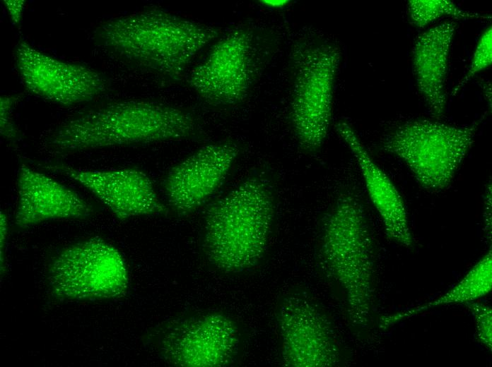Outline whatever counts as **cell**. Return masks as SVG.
Instances as JSON below:
<instances>
[{"label": "cell", "instance_id": "e0dca14e", "mask_svg": "<svg viewBox=\"0 0 492 367\" xmlns=\"http://www.w3.org/2000/svg\"><path fill=\"white\" fill-rule=\"evenodd\" d=\"M492 289V252L490 250L455 286L434 300L385 315L380 326L386 329L397 323L446 305L467 303L486 296Z\"/></svg>", "mask_w": 492, "mask_h": 367}, {"label": "cell", "instance_id": "3957f363", "mask_svg": "<svg viewBox=\"0 0 492 367\" xmlns=\"http://www.w3.org/2000/svg\"><path fill=\"white\" fill-rule=\"evenodd\" d=\"M274 214L271 186L257 176L212 203L204 215L203 250L208 260L227 273L256 266L265 253Z\"/></svg>", "mask_w": 492, "mask_h": 367}, {"label": "cell", "instance_id": "ba28073f", "mask_svg": "<svg viewBox=\"0 0 492 367\" xmlns=\"http://www.w3.org/2000/svg\"><path fill=\"white\" fill-rule=\"evenodd\" d=\"M149 337L163 359L184 367L225 366L233 358L238 343L234 323L218 313L169 321Z\"/></svg>", "mask_w": 492, "mask_h": 367}, {"label": "cell", "instance_id": "2e32d148", "mask_svg": "<svg viewBox=\"0 0 492 367\" xmlns=\"http://www.w3.org/2000/svg\"><path fill=\"white\" fill-rule=\"evenodd\" d=\"M456 28L453 21L431 28L417 36L412 49V66L417 88L436 119L441 118L445 110L446 78Z\"/></svg>", "mask_w": 492, "mask_h": 367}, {"label": "cell", "instance_id": "cb8c5ba5", "mask_svg": "<svg viewBox=\"0 0 492 367\" xmlns=\"http://www.w3.org/2000/svg\"><path fill=\"white\" fill-rule=\"evenodd\" d=\"M2 2L9 15L11 20L13 24L18 25L21 21L25 9V1L6 0Z\"/></svg>", "mask_w": 492, "mask_h": 367}, {"label": "cell", "instance_id": "9c48e42d", "mask_svg": "<svg viewBox=\"0 0 492 367\" xmlns=\"http://www.w3.org/2000/svg\"><path fill=\"white\" fill-rule=\"evenodd\" d=\"M15 59L25 88L59 105L69 107L92 101L107 88L106 79L98 71L53 57L25 41L16 47Z\"/></svg>", "mask_w": 492, "mask_h": 367}, {"label": "cell", "instance_id": "8992f818", "mask_svg": "<svg viewBox=\"0 0 492 367\" xmlns=\"http://www.w3.org/2000/svg\"><path fill=\"white\" fill-rule=\"evenodd\" d=\"M47 280L54 298L96 300L121 297L129 285L119 251L99 236L68 246L52 258Z\"/></svg>", "mask_w": 492, "mask_h": 367}, {"label": "cell", "instance_id": "6da1fadb", "mask_svg": "<svg viewBox=\"0 0 492 367\" xmlns=\"http://www.w3.org/2000/svg\"><path fill=\"white\" fill-rule=\"evenodd\" d=\"M195 119L180 109L144 100L96 104L62 121L44 141L55 156L78 152L189 138Z\"/></svg>", "mask_w": 492, "mask_h": 367}, {"label": "cell", "instance_id": "9a60e30c", "mask_svg": "<svg viewBox=\"0 0 492 367\" xmlns=\"http://www.w3.org/2000/svg\"><path fill=\"white\" fill-rule=\"evenodd\" d=\"M335 128L360 168L368 196L380 215L387 236L404 247H411L413 238L406 210L394 183L373 161L348 123L339 121Z\"/></svg>", "mask_w": 492, "mask_h": 367}, {"label": "cell", "instance_id": "4fadbf2b", "mask_svg": "<svg viewBox=\"0 0 492 367\" xmlns=\"http://www.w3.org/2000/svg\"><path fill=\"white\" fill-rule=\"evenodd\" d=\"M238 154L234 143H213L174 166L163 181L169 207L186 215L203 205L223 184Z\"/></svg>", "mask_w": 492, "mask_h": 367}, {"label": "cell", "instance_id": "d6986e66", "mask_svg": "<svg viewBox=\"0 0 492 367\" xmlns=\"http://www.w3.org/2000/svg\"><path fill=\"white\" fill-rule=\"evenodd\" d=\"M492 63V29L491 26L484 30L480 37L469 67L453 88L451 95H456L459 90L479 72L489 67Z\"/></svg>", "mask_w": 492, "mask_h": 367}, {"label": "cell", "instance_id": "8fae6325", "mask_svg": "<svg viewBox=\"0 0 492 367\" xmlns=\"http://www.w3.org/2000/svg\"><path fill=\"white\" fill-rule=\"evenodd\" d=\"M252 37L242 28L230 30L190 73L192 88L207 102L233 105L247 95L252 73Z\"/></svg>", "mask_w": 492, "mask_h": 367}, {"label": "cell", "instance_id": "30bf717a", "mask_svg": "<svg viewBox=\"0 0 492 367\" xmlns=\"http://www.w3.org/2000/svg\"><path fill=\"white\" fill-rule=\"evenodd\" d=\"M284 366L330 367L339 360L333 330L316 304L300 294L285 297L278 313Z\"/></svg>", "mask_w": 492, "mask_h": 367}, {"label": "cell", "instance_id": "d4e9b609", "mask_svg": "<svg viewBox=\"0 0 492 367\" xmlns=\"http://www.w3.org/2000/svg\"><path fill=\"white\" fill-rule=\"evenodd\" d=\"M264 5L272 8H281L287 5L290 1L286 0L261 1Z\"/></svg>", "mask_w": 492, "mask_h": 367}, {"label": "cell", "instance_id": "ac0fdd59", "mask_svg": "<svg viewBox=\"0 0 492 367\" xmlns=\"http://www.w3.org/2000/svg\"><path fill=\"white\" fill-rule=\"evenodd\" d=\"M407 12L411 23L419 28H423L443 16L464 19L491 18L462 10L452 1L446 0H411L407 4Z\"/></svg>", "mask_w": 492, "mask_h": 367}, {"label": "cell", "instance_id": "484cf974", "mask_svg": "<svg viewBox=\"0 0 492 367\" xmlns=\"http://www.w3.org/2000/svg\"><path fill=\"white\" fill-rule=\"evenodd\" d=\"M490 83L485 84L484 85V95L486 100L490 106V109H491V88Z\"/></svg>", "mask_w": 492, "mask_h": 367}, {"label": "cell", "instance_id": "ffe728a7", "mask_svg": "<svg viewBox=\"0 0 492 367\" xmlns=\"http://www.w3.org/2000/svg\"><path fill=\"white\" fill-rule=\"evenodd\" d=\"M465 305L473 315L479 342L491 351L492 348V310L491 307L476 301Z\"/></svg>", "mask_w": 492, "mask_h": 367}, {"label": "cell", "instance_id": "7402d4cb", "mask_svg": "<svg viewBox=\"0 0 492 367\" xmlns=\"http://www.w3.org/2000/svg\"><path fill=\"white\" fill-rule=\"evenodd\" d=\"M8 223L6 214L1 211L0 213V248H1V272L6 269V245L8 236Z\"/></svg>", "mask_w": 492, "mask_h": 367}, {"label": "cell", "instance_id": "52a82bcc", "mask_svg": "<svg viewBox=\"0 0 492 367\" xmlns=\"http://www.w3.org/2000/svg\"><path fill=\"white\" fill-rule=\"evenodd\" d=\"M341 55L330 44L307 46L295 55L291 118L296 139L307 151L319 150L328 134Z\"/></svg>", "mask_w": 492, "mask_h": 367}, {"label": "cell", "instance_id": "603a6c76", "mask_svg": "<svg viewBox=\"0 0 492 367\" xmlns=\"http://www.w3.org/2000/svg\"><path fill=\"white\" fill-rule=\"evenodd\" d=\"M491 183H488L484 196V231L488 240H491Z\"/></svg>", "mask_w": 492, "mask_h": 367}, {"label": "cell", "instance_id": "277c9868", "mask_svg": "<svg viewBox=\"0 0 492 367\" xmlns=\"http://www.w3.org/2000/svg\"><path fill=\"white\" fill-rule=\"evenodd\" d=\"M363 207L357 195L341 192L325 217L320 255L341 287L350 320L365 326L374 293L375 250Z\"/></svg>", "mask_w": 492, "mask_h": 367}, {"label": "cell", "instance_id": "5b68a950", "mask_svg": "<svg viewBox=\"0 0 492 367\" xmlns=\"http://www.w3.org/2000/svg\"><path fill=\"white\" fill-rule=\"evenodd\" d=\"M481 120L462 126L406 121L385 136L382 148L402 160L422 188L442 191L454 179Z\"/></svg>", "mask_w": 492, "mask_h": 367}, {"label": "cell", "instance_id": "7c38bea8", "mask_svg": "<svg viewBox=\"0 0 492 367\" xmlns=\"http://www.w3.org/2000/svg\"><path fill=\"white\" fill-rule=\"evenodd\" d=\"M40 166L78 182L121 221L136 216L169 212V208L159 199L149 176L138 169L87 170L62 164Z\"/></svg>", "mask_w": 492, "mask_h": 367}, {"label": "cell", "instance_id": "7a4b0ae2", "mask_svg": "<svg viewBox=\"0 0 492 367\" xmlns=\"http://www.w3.org/2000/svg\"><path fill=\"white\" fill-rule=\"evenodd\" d=\"M217 35L211 26L153 8L104 22L94 40L110 54L175 78Z\"/></svg>", "mask_w": 492, "mask_h": 367}, {"label": "cell", "instance_id": "5bb4252c", "mask_svg": "<svg viewBox=\"0 0 492 367\" xmlns=\"http://www.w3.org/2000/svg\"><path fill=\"white\" fill-rule=\"evenodd\" d=\"M14 225L26 228L47 220L84 219L92 206L73 190L25 164L18 169Z\"/></svg>", "mask_w": 492, "mask_h": 367}, {"label": "cell", "instance_id": "44dd1931", "mask_svg": "<svg viewBox=\"0 0 492 367\" xmlns=\"http://www.w3.org/2000/svg\"><path fill=\"white\" fill-rule=\"evenodd\" d=\"M21 99V95H1L0 99V133L8 140L18 138V131L12 118V112Z\"/></svg>", "mask_w": 492, "mask_h": 367}]
</instances>
